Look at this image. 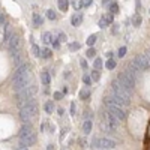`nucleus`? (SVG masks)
<instances>
[{
	"label": "nucleus",
	"mask_w": 150,
	"mask_h": 150,
	"mask_svg": "<svg viewBox=\"0 0 150 150\" xmlns=\"http://www.w3.org/2000/svg\"><path fill=\"white\" fill-rule=\"evenodd\" d=\"M141 15H138V14H135L134 17H132V24H134V27H140L141 26Z\"/></svg>",
	"instance_id": "bb28decb"
},
{
	"label": "nucleus",
	"mask_w": 150,
	"mask_h": 150,
	"mask_svg": "<svg viewBox=\"0 0 150 150\" xmlns=\"http://www.w3.org/2000/svg\"><path fill=\"white\" fill-rule=\"evenodd\" d=\"M104 104H111V105H116V107H120V108H126V107H129L131 101H129V99L119 98V96L111 93L110 96H105L104 98Z\"/></svg>",
	"instance_id": "423d86ee"
},
{
	"label": "nucleus",
	"mask_w": 150,
	"mask_h": 150,
	"mask_svg": "<svg viewBox=\"0 0 150 150\" xmlns=\"http://www.w3.org/2000/svg\"><path fill=\"white\" fill-rule=\"evenodd\" d=\"M6 21V15L3 14V12H0V24H3Z\"/></svg>",
	"instance_id": "a18cd8bd"
},
{
	"label": "nucleus",
	"mask_w": 150,
	"mask_h": 150,
	"mask_svg": "<svg viewBox=\"0 0 150 150\" xmlns=\"http://www.w3.org/2000/svg\"><path fill=\"white\" fill-rule=\"evenodd\" d=\"M8 45H9L11 53H17L20 50V47H21V38H20V35H17L14 32V35H12V38H11V41H9Z\"/></svg>",
	"instance_id": "9d476101"
},
{
	"label": "nucleus",
	"mask_w": 150,
	"mask_h": 150,
	"mask_svg": "<svg viewBox=\"0 0 150 150\" xmlns=\"http://www.w3.org/2000/svg\"><path fill=\"white\" fill-rule=\"evenodd\" d=\"M90 98V90L89 87H84V89L80 90V99H83V101H86V99Z\"/></svg>",
	"instance_id": "a878e982"
},
{
	"label": "nucleus",
	"mask_w": 150,
	"mask_h": 150,
	"mask_svg": "<svg viewBox=\"0 0 150 150\" xmlns=\"http://www.w3.org/2000/svg\"><path fill=\"white\" fill-rule=\"evenodd\" d=\"M111 93L119 96V98H123V99H131V95H132V92L126 90L117 80L111 81Z\"/></svg>",
	"instance_id": "20e7f679"
},
{
	"label": "nucleus",
	"mask_w": 150,
	"mask_h": 150,
	"mask_svg": "<svg viewBox=\"0 0 150 150\" xmlns=\"http://www.w3.org/2000/svg\"><path fill=\"white\" fill-rule=\"evenodd\" d=\"M29 80H30L29 74L23 75V77H20V78H15L14 81H12V89H14L17 93H18V92H21V90H24V89L27 87V83H29Z\"/></svg>",
	"instance_id": "6e6552de"
},
{
	"label": "nucleus",
	"mask_w": 150,
	"mask_h": 150,
	"mask_svg": "<svg viewBox=\"0 0 150 150\" xmlns=\"http://www.w3.org/2000/svg\"><path fill=\"white\" fill-rule=\"evenodd\" d=\"M143 54L146 56V59H147V62H149V65H150V50H146Z\"/></svg>",
	"instance_id": "c03bdc74"
},
{
	"label": "nucleus",
	"mask_w": 150,
	"mask_h": 150,
	"mask_svg": "<svg viewBox=\"0 0 150 150\" xmlns=\"http://www.w3.org/2000/svg\"><path fill=\"white\" fill-rule=\"evenodd\" d=\"M38 114V102L36 99H30V101L26 102L23 108H20V119L24 122V123H29V120L32 117H35Z\"/></svg>",
	"instance_id": "f257e3e1"
},
{
	"label": "nucleus",
	"mask_w": 150,
	"mask_h": 150,
	"mask_svg": "<svg viewBox=\"0 0 150 150\" xmlns=\"http://www.w3.org/2000/svg\"><path fill=\"white\" fill-rule=\"evenodd\" d=\"M54 39H56V38H54V35L51 33V32H44L42 33V41H44V44H53L54 42Z\"/></svg>",
	"instance_id": "a211bd4d"
},
{
	"label": "nucleus",
	"mask_w": 150,
	"mask_h": 150,
	"mask_svg": "<svg viewBox=\"0 0 150 150\" xmlns=\"http://www.w3.org/2000/svg\"><path fill=\"white\" fill-rule=\"evenodd\" d=\"M29 69H30V65H29V63H21V65L15 69V72H14V80L23 77V75H26V74H29Z\"/></svg>",
	"instance_id": "ddd939ff"
},
{
	"label": "nucleus",
	"mask_w": 150,
	"mask_h": 150,
	"mask_svg": "<svg viewBox=\"0 0 150 150\" xmlns=\"http://www.w3.org/2000/svg\"><path fill=\"white\" fill-rule=\"evenodd\" d=\"M117 81H119L126 90H129V92H132L134 87H135V78L131 77V75H129L128 72H125V71H122V72L119 74Z\"/></svg>",
	"instance_id": "39448f33"
},
{
	"label": "nucleus",
	"mask_w": 150,
	"mask_h": 150,
	"mask_svg": "<svg viewBox=\"0 0 150 150\" xmlns=\"http://www.w3.org/2000/svg\"><path fill=\"white\" fill-rule=\"evenodd\" d=\"M63 77H65V78L68 80V78L71 77V72H69V71H65V74H63Z\"/></svg>",
	"instance_id": "8fccbe9b"
},
{
	"label": "nucleus",
	"mask_w": 150,
	"mask_h": 150,
	"mask_svg": "<svg viewBox=\"0 0 150 150\" xmlns=\"http://www.w3.org/2000/svg\"><path fill=\"white\" fill-rule=\"evenodd\" d=\"M62 93L66 95V93H68V87H63V90H62Z\"/></svg>",
	"instance_id": "5fc2aeb1"
},
{
	"label": "nucleus",
	"mask_w": 150,
	"mask_h": 150,
	"mask_svg": "<svg viewBox=\"0 0 150 150\" xmlns=\"http://www.w3.org/2000/svg\"><path fill=\"white\" fill-rule=\"evenodd\" d=\"M75 111H77V107H75V102H72L71 104V114L72 116H75Z\"/></svg>",
	"instance_id": "37998d69"
},
{
	"label": "nucleus",
	"mask_w": 150,
	"mask_h": 150,
	"mask_svg": "<svg viewBox=\"0 0 150 150\" xmlns=\"http://www.w3.org/2000/svg\"><path fill=\"white\" fill-rule=\"evenodd\" d=\"M47 18H48V20H51V21L57 20V14H56V11L48 9V11H47Z\"/></svg>",
	"instance_id": "7c9ffc66"
},
{
	"label": "nucleus",
	"mask_w": 150,
	"mask_h": 150,
	"mask_svg": "<svg viewBox=\"0 0 150 150\" xmlns=\"http://www.w3.org/2000/svg\"><path fill=\"white\" fill-rule=\"evenodd\" d=\"M63 93H62V92H54V95H53V98L56 99V101H62V99H63Z\"/></svg>",
	"instance_id": "58836bf2"
},
{
	"label": "nucleus",
	"mask_w": 150,
	"mask_h": 150,
	"mask_svg": "<svg viewBox=\"0 0 150 150\" xmlns=\"http://www.w3.org/2000/svg\"><path fill=\"white\" fill-rule=\"evenodd\" d=\"M102 66H104L102 59H101V57H95V62H93V69L101 72V68H102Z\"/></svg>",
	"instance_id": "b1692460"
},
{
	"label": "nucleus",
	"mask_w": 150,
	"mask_h": 150,
	"mask_svg": "<svg viewBox=\"0 0 150 150\" xmlns=\"http://www.w3.org/2000/svg\"><path fill=\"white\" fill-rule=\"evenodd\" d=\"M80 63H81V68L86 71V69H87V60H86V59H81V60H80Z\"/></svg>",
	"instance_id": "79ce46f5"
},
{
	"label": "nucleus",
	"mask_w": 150,
	"mask_h": 150,
	"mask_svg": "<svg viewBox=\"0 0 150 150\" xmlns=\"http://www.w3.org/2000/svg\"><path fill=\"white\" fill-rule=\"evenodd\" d=\"M57 114H59V116H63V114H65V110H63V108H57Z\"/></svg>",
	"instance_id": "de8ad7c7"
},
{
	"label": "nucleus",
	"mask_w": 150,
	"mask_h": 150,
	"mask_svg": "<svg viewBox=\"0 0 150 150\" xmlns=\"http://www.w3.org/2000/svg\"><path fill=\"white\" fill-rule=\"evenodd\" d=\"M126 51H128L126 47H120V48H119V51H117V56L123 59V57H125V54H126Z\"/></svg>",
	"instance_id": "4c0bfd02"
},
{
	"label": "nucleus",
	"mask_w": 150,
	"mask_h": 150,
	"mask_svg": "<svg viewBox=\"0 0 150 150\" xmlns=\"http://www.w3.org/2000/svg\"><path fill=\"white\" fill-rule=\"evenodd\" d=\"M36 140H38V137H36V134L33 132V134H30V135H27V137H23V138H20V146H23V147H32L35 143H36Z\"/></svg>",
	"instance_id": "9b49d317"
},
{
	"label": "nucleus",
	"mask_w": 150,
	"mask_h": 150,
	"mask_svg": "<svg viewBox=\"0 0 150 150\" xmlns=\"http://www.w3.org/2000/svg\"><path fill=\"white\" fill-rule=\"evenodd\" d=\"M108 9H110V14L111 15L119 14V5H117V2H110L108 3Z\"/></svg>",
	"instance_id": "412c9836"
},
{
	"label": "nucleus",
	"mask_w": 150,
	"mask_h": 150,
	"mask_svg": "<svg viewBox=\"0 0 150 150\" xmlns=\"http://www.w3.org/2000/svg\"><path fill=\"white\" fill-rule=\"evenodd\" d=\"M56 39H57L59 42H65V41H66V35H65L63 32H60V30H59V32H57V38H56Z\"/></svg>",
	"instance_id": "e433bc0d"
},
{
	"label": "nucleus",
	"mask_w": 150,
	"mask_h": 150,
	"mask_svg": "<svg viewBox=\"0 0 150 150\" xmlns=\"http://www.w3.org/2000/svg\"><path fill=\"white\" fill-rule=\"evenodd\" d=\"M83 83L89 87L93 81H92V78H90V74H87V72H84V75H83Z\"/></svg>",
	"instance_id": "c756f323"
},
{
	"label": "nucleus",
	"mask_w": 150,
	"mask_h": 150,
	"mask_svg": "<svg viewBox=\"0 0 150 150\" xmlns=\"http://www.w3.org/2000/svg\"><path fill=\"white\" fill-rule=\"evenodd\" d=\"M83 23V14H80V12H74V15L71 17V24L74 27L80 26V24Z\"/></svg>",
	"instance_id": "dca6fc26"
},
{
	"label": "nucleus",
	"mask_w": 150,
	"mask_h": 150,
	"mask_svg": "<svg viewBox=\"0 0 150 150\" xmlns=\"http://www.w3.org/2000/svg\"><path fill=\"white\" fill-rule=\"evenodd\" d=\"M51 50H50V48H42V54H41V57L42 59H50V57H51Z\"/></svg>",
	"instance_id": "72a5a7b5"
},
{
	"label": "nucleus",
	"mask_w": 150,
	"mask_h": 150,
	"mask_svg": "<svg viewBox=\"0 0 150 150\" xmlns=\"http://www.w3.org/2000/svg\"><path fill=\"white\" fill-rule=\"evenodd\" d=\"M86 56H87V59H90V57H96V50H95L93 47L87 48V51H86Z\"/></svg>",
	"instance_id": "c9c22d12"
},
{
	"label": "nucleus",
	"mask_w": 150,
	"mask_h": 150,
	"mask_svg": "<svg viewBox=\"0 0 150 150\" xmlns=\"http://www.w3.org/2000/svg\"><path fill=\"white\" fill-rule=\"evenodd\" d=\"M69 5H71V2H68V0H59V2H57V6H59V9L62 12H66Z\"/></svg>",
	"instance_id": "4be33fe9"
},
{
	"label": "nucleus",
	"mask_w": 150,
	"mask_h": 150,
	"mask_svg": "<svg viewBox=\"0 0 150 150\" xmlns=\"http://www.w3.org/2000/svg\"><path fill=\"white\" fill-rule=\"evenodd\" d=\"M105 110L110 112V114L114 116L119 122H120V120H125V119H126V116H128V112L125 111L123 108L116 107V105H111V104H105Z\"/></svg>",
	"instance_id": "0eeeda50"
},
{
	"label": "nucleus",
	"mask_w": 150,
	"mask_h": 150,
	"mask_svg": "<svg viewBox=\"0 0 150 150\" xmlns=\"http://www.w3.org/2000/svg\"><path fill=\"white\" fill-rule=\"evenodd\" d=\"M17 150H29L27 147H23V146H20V147H17Z\"/></svg>",
	"instance_id": "864d4df0"
},
{
	"label": "nucleus",
	"mask_w": 150,
	"mask_h": 150,
	"mask_svg": "<svg viewBox=\"0 0 150 150\" xmlns=\"http://www.w3.org/2000/svg\"><path fill=\"white\" fill-rule=\"evenodd\" d=\"M12 35H14V30H12L11 24H6V27H5V35H3V42H5L6 45L9 44V41H11Z\"/></svg>",
	"instance_id": "f3484780"
},
{
	"label": "nucleus",
	"mask_w": 150,
	"mask_h": 150,
	"mask_svg": "<svg viewBox=\"0 0 150 150\" xmlns=\"http://www.w3.org/2000/svg\"><path fill=\"white\" fill-rule=\"evenodd\" d=\"M132 63L140 69V72H144L146 69H149V68H150V65H149V62H147V59H146V56H144V54H138V56H135V57L132 59Z\"/></svg>",
	"instance_id": "1a4fd4ad"
},
{
	"label": "nucleus",
	"mask_w": 150,
	"mask_h": 150,
	"mask_svg": "<svg viewBox=\"0 0 150 150\" xmlns=\"http://www.w3.org/2000/svg\"><path fill=\"white\" fill-rule=\"evenodd\" d=\"M44 110L47 114H51V112H54V102L53 101H47L44 104Z\"/></svg>",
	"instance_id": "5701e85b"
},
{
	"label": "nucleus",
	"mask_w": 150,
	"mask_h": 150,
	"mask_svg": "<svg viewBox=\"0 0 150 150\" xmlns=\"http://www.w3.org/2000/svg\"><path fill=\"white\" fill-rule=\"evenodd\" d=\"M71 5L74 6V9H75V11H80V9H83L81 2H71Z\"/></svg>",
	"instance_id": "ea45409f"
},
{
	"label": "nucleus",
	"mask_w": 150,
	"mask_h": 150,
	"mask_svg": "<svg viewBox=\"0 0 150 150\" xmlns=\"http://www.w3.org/2000/svg\"><path fill=\"white\" fill-rule=\"evenodd\" d=\"M92 3H93L92 0H83V2H81V6H83V8H89Z\"/></svg>",
	"instance_id": "a19ab883"
},
{
	"label": "nucleus",
	"mask_w": 150,
	"mask_h": 150,
	"mask_svg": "<svg viewBox=\"0 0 150 150\" xmlns=\"http://www.w3.org/2000/svg\"><path fill=\"white\" fill-rule=\"evenodd\" d=\"M42 24H44V18L39 14H35L33 15V26L35 27H39V26H42Z\"/></svg>",
	"instance_id": "393cba45"
},
{
	"label": "nucleus",
	"mask_w": 150,
	"mask_h": 150,
	"mask_svg": "<svg viewBox=\"0 0 150 150\" xmlns=\"http://www.w3.org/2000/svg\"><path fill=\"white\" fill-rule=\"evenodd\" d=\"M125 72H128V74L131 75V77H134V78H135V77H137V75H138V74H140V69H138V68H137V66H135V65L132 63V60H131V62H129V63L126 65V69H125Z\"/></svg>",
	"instance_id": "2eb2a0df"
},
{
	"label": "nucleus",
	"mask_w": 150,
	"mask_h": 150,
	"mask_svg": "<svg viewBox=\"0 0 150 150\" xmlns=\"http://www.w3.org/2000/svg\"><path fill=\"white\" fill-rule=\"evenodd\" d=\"M68 47H69V51H78L81 48V44L80 42H71Z\"/></svg>",
	"instance_id": "473e14b6"
},
{
	"label": "nucleus",
	"mask_w": 150,
	"mask_h": 150,
	"mask_svg": "<svg viewBox=\"0 0 150 150\" xmlns=\"http://www.w3.org/2000/svg\"><path fill=\"white\" fill-rule=\"evenodd\" d=\"M60 47V42L57 41V39H54V42H53V48H59Z\"/></svg>",
	"instance_id": "09e8293b"
},
{
	"label": "nucleus",
	"mask_w": 150,
	"mask_h": 150,
	"mask_svg": "<svg viewBox=\"0 0 150 150\" xmlns=\"http://www.w3.org/2000/svg\"><path fill=\"white\" fill-rule=\"evenodd\" d=\"M41 81H42L44 86H48L50 83H51V75H50L47 71H44V72L41 74Z\"/></svg>",
	"instance_id": "aec40b11"
},
{
	"label": "nucleus",
	"mask_w": 150,
	"mask_h": 150,
	"mask_svg": "<svg viewBox=\"0 0 150 150\" xmlns=\"http://www.w3.org/2000/svg\"><path fill=\"white\" fill-rule=\"evenodd\" d=\"M36 92H38L36 86H29V87H26L24 90L18 92V93L15 95L17 105H18L20 108H23L24 105H26V102H27V101H30V99H33V98H35Z\"/></svg>",
	"instance_id": "f03ea898"
},
{
	"label": "nucleus",
	"mask_w": 150,
	"mask_h": 150,
	"mask_svg": "<svg viewBox=\"0 0 150 150\" xmlns=\"http://www.w3.org/2000/svg\"><path fill=\"white\" fill-rule=\"evenodd\" d=\"M32 51H33V54H35L36 57H41V54H42V48H39V45L33 44V47H32Z\"/></svg>",
	"instance_id": "c85d7f7f"
},
{
	"label": "nucleus",
	"mask_w": 150,
	"mask_h": 150,
	"mask_svg": "<svg viewBox=\"0 0 150 150\" xmlns=\"http://www.w3.org/2000/svg\"><path fill=\"white\" fill-rule=\"evenodd\" d=\"M116 65H117V63H116L114 59H108V60L105 62V68H107L108 71H112V69L116 68Z\"/></svg>",
	"instance_id": "cd10ccee"
},
{
	"label": "nucleus",
	"mask_w": 150,
	"mask_h": 150,
	"mask_svg": "<svg viewBox=\"0 0 150 150\" xmlns=\"http://www.w3.org/2000/svg\"><path fill=\"white\" fill-rule=\"evenodd\" d=\"M90 78H92V81H99V78H101V72L93 69L92 74H90Z\"/></svg>",
	"instance_id": "f704fd0d"
},
{
	"label": "nucleus",
	"mask_w": 150,
	"mask_h": 150,
	"mask_svg": "<svg viewBox=\"0 0 150 150\" xmlns=\"http://www.w3.org/2000/svg\"><path fill=\"white\" fill-rule=\"evenodd\" d=\"M92 128H93V122L92 120H84V123H83V132L86 135H89L92 132Z\"/></svg>",
	"instance_id": "6ab92c4d"
},
{
	"label": "nucleus",
	"mask_w": 150,
	"mask_h": 150,
	"mask_svg": "<svg viewBox=\"0 0 150 150\" xmlns=\"http://www.w3.org/2000/svg\"><path fill=\"white\" fill-rule=\"evenodd\" d=\"M117 32H119V24H112V33L116 35Z\"/></svg>",
	"instance_id": "49530a36"
},
{
	"label": "nucleus",
	"mask_w": 150,
	"mask_h": 150,
	"mask_svg": "<svg viewBox=\"0 0 150 150\" xmlns=\"http://www.w3.org/2000/svg\"><path fill=\"white\" fill-rule=\"evenodd\" d=\"M96 39H98V35H90L89 38H87V41H86V44L89 45V48H90V47H92V45H93V44L96 42Z\"/></svg>",
	"instance_id": "2f4dec72"
},
{
	"label": "nucleus",
	"mask_w": 150,
	"mask_h": 150,
	"mask_svg": "<svg viewBox=\"0 0 150 150\" xmlns=\"http://www.w3.org/2000/svg\"><path fill=\"white\" fill-rule=\"evenodd\" d=\"M92 147L95 150H112L116 147V141L111 138H105V137H102V138H95L92 141Z\"/></svg>",
	"instance_id": "7ed1b4c3"
},
{
	"label": "nucleus",
	"mask_w": 150,
	"mask_h": 150,
	"mask_svg": "<svg viewBox=\"0 0 150 150\" xmlns=\"http://www.w3.org/2000/svg\"><path fill=\"white\" fill-rule=\"evenodd\" d=\"M47 150H54V146H53V144H50V146H47Z\"/></svg>",
	"instance_id": "603ef678"
},
{
	"label": "nucleus",
	"mask_w": 150,
	"mask_h": 150,
	"mask_svg": "<svg viewBox=\"0 0 150 150\" xmlns=\"http://www.w3.org/2000/svg\"><path fill=\"white\" fill-rule=\"evenodd\" d=\"M48 131H50V132H53V131H54V125L50 123V125H48Z\"/></svg>",
	"instance_id": "3c124183"
},
{
	"label": "nucleus",
	"mask_w": 150,
	"mask_h": 150,
	"mask_svg": "<svg viewBox=\"0 0 150 150\" xmlns=\"http://www.w3.org/2000/svg\"><path fill=\"white\" fill-rule=\"evenodd\" d=\"M112 21H114V15H111L110 12H108V14H105V15H102L101 18H99V21H98V26L101 27V29H104V27L111 26Z\"/></svg>",
	"instance_id": "f8f14e48"
},
{
	"label": "nucleus",
	"mask_w": 150,
	"mask_h": 150,
	"mask_svg": "<svg viewBox=\"0 0 150 150\" xmlns=\"http://www.w3.org/2000/svg\"><path fill=\"white\" fill-rule=\"evenodd\" d=\"M35 131H33V126L30 125V122L29 123H24L23 126H21V129H20V132H18V137L20 138H23V137H27V135H30V134H33Z\"/></svg>",
	"instance_id": "4468645a"
}]
</instances>
